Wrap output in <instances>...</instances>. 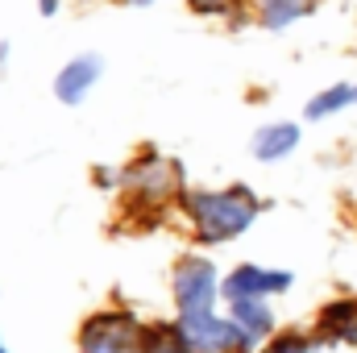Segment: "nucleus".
<instances>
[{
    "label": "nucleus",
    "mask_w": 357,
    "mask_h": 353,
    "mask_svg": "<svg viewBox=\"0 0 357 353\" xmlns=\"http://www.w3.org/2000/svg\"><path fill=\"white\" fill-rule=\"evenodd\" d=\"M183 208H187L199 241H208V246L233 241L237 233H245L258 220V200L245 187H233V191H195V195L183 200Z\"/></svg>",
    "instance_id": "f257e3e1"
},
{
    "label": "nucleus",
    "mask_w": 357,
    "mask_h": 353,
    "mask_svg": "<svg viewBox=\"0 0 357 353\" xmlns=\"http://www.w3.org/2000/svg\"><path fill=\"white\" fill-rule=\"evenodd\" d=\"M84 353H146V329L129 312H96L79 329Z\"/></svg>",
    "instance_id": "f03ea898"
},
{
    "label": "nucleus",
    "mask_w": 357,
    "mask_h": 353,
    "mask_svg": "<svg viewBox=\"0 0 357 353\" xmlns=\"http://www.w3.org/2000/svg\"><path fill=\"white\" fill-rule=\"evenodd\" d=\"M178 329L187 333L195 353H250L258 341L229 316L220 320L216 312H199V316H178Z\"/></svg>",
    "instance_id": "7ed1b4c3"
},
{
    "label": "nucleus",
    "mask_w": 357,
    "mask_h": 353,
    "mask_svg": "<svg viewBox=\"0 0 357 353\" xmlns=\"http://www.w3.org/2000/svg\"><path fill=\"white\" fill-rule=\"evenodd\" d=\"M216 266L208 258H183L175 266V303L178 316H199V312H212L216 303Z\"/></svg>",
    "instance_id": "20e7f679"
},
{
    "label": "nucleus",
    "mask_w": 357,
    "mask_h": 353,
    "mask_svg": "<svg viewBox=\"0 0 357 353\" xmlns=\"http://www.w3.org/2000/svg\"><path fill=\"white\" fill-rule=\"evenodd\" d=\"M287 287H291V274L287 270H262V266H254V262L237 266L225 278V295L229 299H262V295L287 291Z\"/></svg>",
    "instance_id": "39448f33"
},
{
    "label": "nucleus",
    "mask_w": 357,
    "mask_h": 353,
    "mask_svg": "<svg viewBox=\"0 0 357 353\" xmlns=\"http://www.w3.org/2000/svg\"><path fill=\"white\" fill-rule=\"evenodd\" d=\"M100 71H104L100 54H79V59H71V63L59 71V80H54V96H59L63 104H79V100H88V91L96 88Z\"/></svg>",
    "instance_id": "423d86ee"
},
{
    "label": "nucleus",
    "mask_w": 357,
    "mask_h": 353,
    "mask_svg": "<svg viewBox=\"0 0 357 353\" xmlns=\"http://www.w3.org/2000/svg\"><path fill=\"white\" fill-rule=\"evenodd\" d=\"M295 146H299V125H291V121H282V125H266V129L254 133V154H258L262 163H278V158H287Z\"/></svg>",
    "instance_id": "0eeeda50"
},
{
    "label": "nucleus",
    "mask_w": 357,
    "mask_h": 353,
    "mask_svg": "<svg viewBox=\"0 0 357 353\" xmlns=\"http://www.w3.org/2000/svg\"><path fill=\"white\" fill-rule=\"evenodd\" d=\"M320 337H328V341H354L357 345V303L354 299H337V303L324 308Z\"/></svg>",
    "instance_id": "6e6552de"
},
{
    "label": "nucleus",
    "mask_w": 357,
    "mask_h": 353,
    "mask_svg": "<svg viewBox=\"0 0 357 353\" xmlns=\"http://www.w3.org/2000/svg\"><path fill=\"white\" fill-rule=\"evenodd\" d=\"M233 320L254 337V341H262L274 333V312H270L266 299H233Z\"/></svg>",
    "instance_id": "1a4fd4ad"
},
{
    "label": "nucleus",
    "mask_w": 357,
    "mask_h": 353,
    "mask_svg": "<svg viewBox=\"0 0 357 353\" xmlns=\"http://www.w3.org/2000/svg\"><path fill=\"white\" fill-rule=\"evenodd\" d=\"M349 104H357V84H333L316 100H307V121H324V117H333V112H341Z\"/></svg>",
    "instance_id": "9d476101"
},
{
    "label": "nucleus",
    "mask_w": 357,
    "mask_h": 353,
    "mask_svg": "<svg viewBox=\"0 0 357 353\" xmlns=\"http://www.w3.org/2000/svg\"><path fill=\"white\" fill-rule=\"evenodd\" d=\"M146 353H191V341L183 329L154 324V329H146Z\"/></svg>",
    "instance_id": "9b49d317"
},
{
    "label": "nucleus",
    "mask_w": 357,
    "mask_h": 353,
    "mask_svg": "<svg viewBox=\"0 0 357 353\" xmlns=\"http://www.w3.org/2000/svg\"><path fill=\"white\" fill-rule=\"evenodd\" d=\"M303 13H307V0H262V25L266 29H282Z\"/></svg>",
    "instance_id": "f8f14e48"
},
{
    "label": "nucleus",
    "mask_w": 357,
    "mask_h": 353,
    "mask_svg": "<svg viewBox=\"0 0 357 353\" xmlns=\"http://www.w3.org/2000/svg\"><path fill=\"white\" fill-rule=\"evenodd\" d=\"M266 353H312V345H307L303 337H278Z\"/></svg>",
    "instance_id": "ddd939ff"
},
{
    "label": "nucleus",
    "mask_w": 357,
    "mask_h": 353,
    "mask_svg": "<svg viewBox=\"0 0 357 353\" xmlns=\"http://www.w3.org/2000/svg\"><path fill=\"white\" fill-rule=\"evenodd\" d=\"M191 4H195L199 13H208V8H212V13H220V8H229L225 0H191Z\"/></svg>",
    "instance_id": "4468645a"
},
{
    "label": "nucleus",
    "mask_w": 357,
    "mask_h": 353,
    "mask_svg": "<svg viewBox=\"0 0 357 353\" xmlns=\"http://www.w3.org/2000/svg\"><path fill=\"white\" fill-rule=\"evenodd\" d=\"M38 8H42V13L50 17V13H59V0H38Z\"/></svg>",
    "instance_id": "2eb2a0df"
},
{
    "label": "nucleus",
    "mask_w": 357,
    "mask_h": 353,
    "mask_svg": "<svg viewBox=\"0 0 357 353\" xmlns=\"http://www.w3.org/2000/svg\"><path fill=\"white\" fill-rule=\"evenodd\" d=\"M129 4H154V0H129Z\"/></svg>",
    "instance_id": "dca6fc26"
},
{
    "label": "nucleus",
    "mask_w": 357,
    "mask_h": 353,
    "mask_svg": "<svg viewBox=\"0 0 357 353\" xmlns=\"http://www.w3.org/2000/svg\"><path fill=\"white\" fill-rule=\"evenodd\" d=\"M0 353H8V350H4V341H0Z\"/></svg>",
    "instance_id": "f3484780"
}]
</instances>
